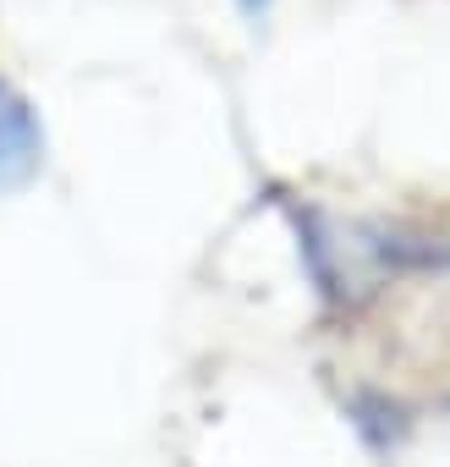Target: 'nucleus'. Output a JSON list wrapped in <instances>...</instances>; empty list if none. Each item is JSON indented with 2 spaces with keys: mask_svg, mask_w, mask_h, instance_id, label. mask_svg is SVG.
Listing matches in <instances>:
<instances>
[{
  "mask_svg": "<svg viewBox=\"0 0 450 467\" xmlns=\"http://www.w3.org/2000/svg\"><path fill=\"white\" fill-rule=\"evenodd\" d=\"M45 171V121L28 94L0 88V198L23 192Z\"/></svg>",
  "mask_w": 450,
  "mask_h": 467,
  "instance_id": "1",
  "label": "nucleus"
},
{
  "mask_svg": "<svg viewBox=\"0 0 450 467\" xmlns=\"http://www.w3.org/2000/svg\"><path fill=\"white\" fill-rule=\"evenodd\" d=\"M270 6H275V0H237V12H242V17H248L253 28H259V23L270 17Z\"/></svg>",
  "mask_w": 450,
  "mask_h": 467,
  "instance_id": "2",
  "label": "nucleus"
}]
</instances>
